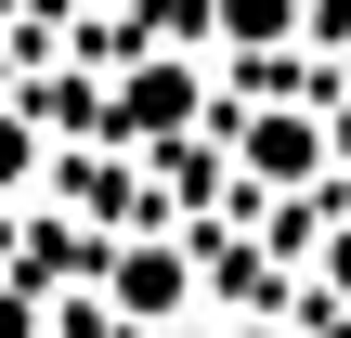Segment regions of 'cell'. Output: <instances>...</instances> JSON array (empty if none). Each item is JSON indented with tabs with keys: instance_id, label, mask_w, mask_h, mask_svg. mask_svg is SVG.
<instances>
[{
	"instance_id": "8",
	"label": "cell",
	"mask_w": 351,
	"mask_h": 338,
	"mask_svg": "<svg viewBox=\"0 0 351 338\" xmlns=\"http://www.w3.org/2000/svg\"><path fill=\"white\" fill-rule=\"evenodd\" d=\"M247 338H274V326H247Z\"/></svg>"
},
{
	"instance_id": "6",
	"label": "cell",
	"mask_w": 351,
	"mask_h": 338,
	"mask_svg": "<svg viewBox=\"0 0 351 338\" xmlns=\"http://www.w3.org/2000/svg\"><path fill=\"white\" fill-rule=\"evenodd\" d=\"M0 338H39V300L26 287H0Z\"/></svg>"
},
{
	"instance_id": "4",
	"label": "cell",
	"mask_w": 351,
	"mask_h": 338,
	"mask_svg": "<svg viewBox=\"0 0 351 338\" xmlns=\"http://www.w3.org/2000/svg\"><path fill=\"white\" fill-rule=\"evenodd\" d=\"M208 26H221L234 52H274V39L300 26V0H208Z\"/></svg>"
},
{
	"instance_id": "3",
	"label": "cell",
	"mask_w": 351,
	"mask_h": 338,
	"mask_svg": "<svg viewBox=\"0 0 351 338\" xmlns=\"http://www.w3.org/2000/svg\"><path fill=\"white\" fill-rule=\"evenodd\" d=\"M117 313H130V326L182 313V248H117Z\"/></svg>"
},
{
	"instance_id": "2",
	"label": "cell",
	"mask_w": 351,
	"mask_h": 338,
	"mask_svg": "<svg viewBox=\"0 0 351 338\" xmlns=\"http://www.w3.org/2000/svg\"><path fill=\"white\" fill-rule=\"evenodd\" d=\"M313 169H326V130L300 104H261L247 117V182H313Z\"/></svg>"
},
{
	"instance_id": "5",
	"label": "cell",
	"mask_w": 351,
	"mask_h": 338,
	"mask_svg": "<svg viewBox=\"0 0 351 338\" xmlns=\"http://www.w3.org/2000/svg\"><path fill=\"white\" fill-rule=\"evenodd\" d=\"M26 169H39V117L0 104V195H26Z\"/></svg>"
},
{
	"instance_id": "1",
	"label": "cell",
	"mask_w": 351,
	"mask_h": 338,
	"mask_svg": "<svg viewBox=\"0 0 351 338\" xmlns=\"http://www.w3.org/2000/svg\"><path fill=\"white\" fill-rule=\"evenodd\" d=\"M182 117H195V78H182V65H130V91L104 104L117 143H156V130H182Z\"/></svg>"
},
{
	"instance_id": "7",
	"label": "cell",
	"mask_w": 351,
	"mask_h": 338,
	"mask_svg": "<svg viewBox=\"0 0 351 338\" xmlns=\"http://www.w3.org/2000/svg\"><path fill=\"white\" fill-rule=\"evenodd\" d=\"M313 274H326V287H339V300H351V221H339V234H326V261H313Z\"/></svg>"
}]
</instances>
